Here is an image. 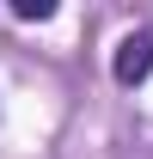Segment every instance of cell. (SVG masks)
Here are the masks:
<instances>
[{
    "instance_id": "6da1fadb",
    "label": "cell",
    "mask_w": 153,
    "mask_h": 159,
    "mask_svg": "<svg viewBox=\"0 0 153 159\" xmlns=\"http://www.w3.org/2000/svg\"><path fill=\"white\" fill-rule=\"evenodd\" d=\"M147 74H153V31L141 25V31H129V37L116 43V55H110V80H116V86H141Z\"/></svg>"
},
{
    "instance_id": "7a4b0ae2",
    "label": "cell",
    "mask_w": 153,
    "mask_h": 159,
    "mask_svg": "<svg viewBox=\"0 0 153 159\" xmlns=\"http://www.w3.org/2000/svg\"><path fill=\"white\" fill-rule=\"evenodd\" d=\"M12 19H25V25H49V19H55V0H12Z\"/></svg>"
}]
</instances>
